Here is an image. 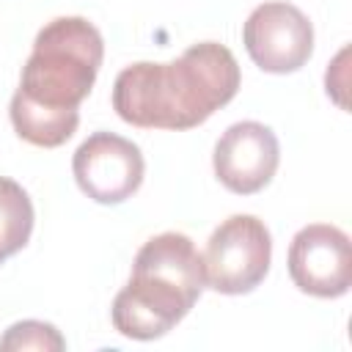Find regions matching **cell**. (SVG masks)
Returning <instances> with one entry per match:
<instances>
[{
	"label": "cell",
	"mask_w": 352,
	"mask_h": 352,
	"mask_svg": "<svg viewBox=\"0 0 352 352\" xmlns=\"http://www.w3.org/2000/svg\"><path fill=\"white\" fill-rule=\"evenodd\" d=\"M239 91V63L228 47L201 41L170 63L140 60L113 82V110L138 129H192Z\"/></svg>",
	"instance_id": "cell-1"
},
{
	"label": "cell",
	"mask_w": 352,
	"mask_h": 352,
	"mask_svg": "<svg viewBox=\"0 0 352 352\" xmlns=\"http://www.w3.org/2000/svg\"><path fill=\"white\" fill-rule=\"evenodd\" d=\"M204 286V256L192 239L179 231L157 234L138 250L132 275L113 300V324L126 338L154 341L190 314Z\"/></svg>",
	"instance_id": "cell-2"
},
{
	"label": "cell",
	"mask_w": 352,
	"mask_h": 352,
	"mask_svg": "<svg viewBox=\"0 0 352 352\" xmlns=\"http://www.w3.org/2000/svg\"><path fill=\"white\" fill-rule=\"evenodd\" d=\"M102 55V33L88 19L58 16L38 30L16 91L50 110H77L96 82Z\"/></svg>",
	"instance_id": "cell-3"
},
{
	"label": "cell",
	"mask_w": 352,
	"mask_h": 352,
	"mask_svg": "<svg viewBox=\"0 0 352 352\" xmlns=\"http://www.w3.org/2000/svg\"><path fill=\"white\" fill-rule=\"evenodd\" d=\"M272 261L270 228L253 214H231L223 220L204 253L206 286L220 294H248L253 292Z\"/></svg>",
	"instance_id": "cell-4"
},
{
	"label": "cell",
	"mask_w": 352,
	"mask_h": 352,
	"mask_svg": "<svg viewBox=\"0 0 352 352\" xmlns=\"http://www.w3.org/2000/svg\"><path fill=\"white\" fill-rule=\"evenodd\" d=\"M242 41L258 69L289 74L308 63L314 52V28L297 6L272 0L250 11L242 28Z\"/></svg>",
	"instance_id": "cell-5"
},
{
	"label": "cell",
	"mask_w": 352,
	"mask_h": 352,
	"mask_svg": "<svg viewBox=\"0 0 352 352\" xmlns=\"http://www.w3.org/2000/svg\"><path fill=\"white\" fill-rule=\"evenodd\" d=\"M72 170L80 190L91 201L121 204L132 192H138L146 162L132 140L116 132H94L74 151Z\"/></svg>",
	"instance_id": "cell-6"
},
{
	"label": "cell",
	"mask_w": 352,
	"mask_h": 352,
	"mask_svg": "<svg viewBox=\"0 0 352 352\" xmlns=\"http://www.w3.org/2000/svg\"><path fill=\"white\" fill-rule=\"evenodd\" d=\"M289 275L294 286L314 297H341L352 286L349 236L330 226L314 223L294 234L289 245Z\"/></svg>",
	"instance_id": "cell-7"
},
{
	"label": "cell",
	"mask_w": 352,
	"mask_h": 352,
	"mask_svg": "<svg viewBox=\"0 0 352 352\" xmlns=\"http://www.w3.org/2000/svg\"><path fill=\"white\" fill-rule=\"evenodd\" d=\"M214 176L236 195H253L264 190L280 162V146L270 126L258 121L231 124L214 146Z\"/></svg>",
	"instance_id": "cell-8"
},
{
	"label": "cell",
	"mask_w": 352,
	"mask_h": 352,
	"mask_svg": "<svg viewBox=\"0 0 352 352\" xmlns=\"http://www.w3.org/2000/svg\"><path fill=\"white\" fill-rule=\"evenodd\" d=\"M8 113H11V124H14L16 135L33 146H41V148L63 146L80 124L77 110H50V107L33 104L19 91L11 96Z\"/></svg>",
	"instance_id": "cell-9"
},
{
	"label": "cell",
	"mask_w": 352,
	"mask_h": 352,
	"mask_svg": "<svg viewBox=\"0 0 352 352\" xmlns=\"http://www.w3.org/2000/svg\"><path fill=\"white\" fill-rule=\"evenodd\" d=\"M33 231V204L28 192L14 182L0 176V253L8 258L22 250Z\"/></svg>",
	"instance_id": "cell-10"
},
{
	"label": "cell",
	"mask_w": 352,
	"mask_h": 352,
	"mask_svg": "<svg viewBox=\"0 0 352 352\" xmlns=\"http://www.w3.org/2000/svg\"><path fill=\"white\" fill-rule=\"evenodd\" d=\"M28 349L60 352V349H66V341L50 322L25 319L6 330V336L0 338V352H28Z\"/></svg>",
	"instance_id": "cell-11"
},
{
	"label": "cell",
	"mask_w": 352,
	"mask_h": 352,
	"mask_svg": "<svg viewBox=\"0 0 352 352\" xmlns=\"http://www.w3.org/2000/svg\"><path fill=\"white\" fill-rule=\"evenodd\" d=\"M3 261H6V256H3V253H0V264H3Z\"/></svg>",
	"instance_id": "cell-12"
}]
</instances>
